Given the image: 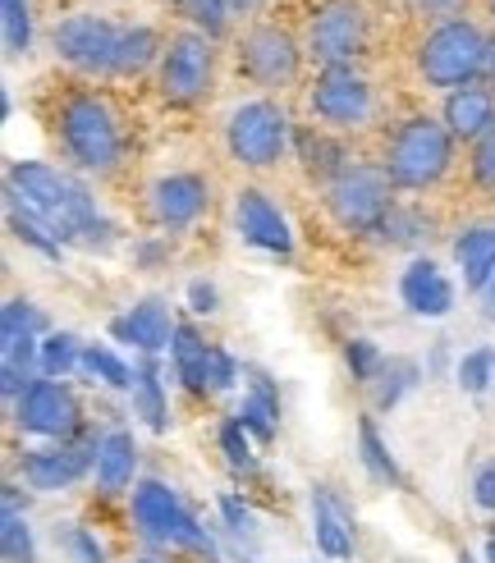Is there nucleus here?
<instances>
[{
	"label": "nucleus",
	"mask_w": 495,
	"mask_h": 563,
	"mask_svg": "<svg viewBox=\"0 0 495 563\" xmlns=\"http://www.w3.org/2000/svg\"><path fill=\"white\" fill-rule=\"evenodd\" d=\"M431 224L436 220L422 207H395L381 224V239L395 243V247H418L422 239H431Z\"/></svg>",
	"instance_id": "nucleus-33"
},
{
	"label": "nucleus",
	"mask_w": 495,
	"mask_h": 563,
	"mask_svg": "<svg viewBox=\"0 0 495 563\" xmlns=\"http://www.w3.org/2000/svg\"><path fill=\"white\" fill-rule=\"evenodd\" d=\"M243 563H253V559H243Z\"/></svg>",
	"instance_id": "nucleus-53"
},
{
	"label": "nucleus",
	"mask_w": 495,
	"mask_h": 563,
	"mask_svg": "<svg viewBox=\"0 0 495 563\" xmlns=\"http://www.w3.org/2000/svg\"><path fill=\"white\" fill-rule=\"evenodd\" d=\"M14 421L23 431L33 435H46V440H82V408L74 399V389L65 380H51V376H37L28 385L19 399H14Z\"/></svg>",
	"instance_id": "nucleus-11"
},
{
	"label": "nucleus",
	"mask_w": 495,
	"mask_h": 563,
	"mask_svg": "<svg viewBox=\"0 0 495 563\" xmlns=\"http://www.w3.org/2000/svg\"><path fill=\"white\" fill-rule=\"evenodd\" d=\"M46 321L28 298H10L6 312H0V394L19 399V394L33 385L37 376V357H42V340H46Z\"/></svg>",
	"instance_id": "nucleus-9"
},
{
	"label": "nucleus",
	"mask_w": 495,
	"mask_h": 563,
	"mask_svg": "<svg viewBox=\"0 0 495 563\" xmlns=\"http://www.w3.org/2000/svg\"><path fill=\"white\" fill-rule=\"evenodd\" d=\"M399 298H404V307L413 317H446L454 307V285L431 257H418V262H408L404 275H399Z\"/></svg>",
	"instance_id": "nucleus-19"
},
{
	"label": "nucleus",
	"mask_w": 495,
	"mask_h": 563,
	"mask_svg": "<svg viewBox=\"0 0 495 563\" xmlns=\"http://www.w3.org/2000/svg\"><path fill=\"white\" fill-rule=\"evenodd\" d=\"M473 499L482 504V509H491V514H495V463L477 467V476H473Z\"/></svg>",
	"instance_id": "nucleus-46"
},
{
	"label": "nucleus",
	"mask_w": 495,
	"mask_h": 563,
	"mask_svg": "<svg viewBox=\"0 0 495 563\" xmlns=\"http://www.w3.org/2000/svg\"><path fill=\"white\" fill-rule=\"evenodd\" d=\"M473 179H477V188L495 192V129H486L473 143Z\"/></svg>",
	"instance_id": "nucleus-41"
},
{
	"label": "nucleus",
	"mask_w": 495,
	"mask_h": 563,
	"mask_svg": "<svg viewBox=\"0 0 495 563\" xmlns=\"http://www.w3.org/2000/svg\"><path fill=\"white\" fill-rule=\"evenodd\" d=\"M440 124L454 133V143H477L486 129H495V92L491 88H477V82H473V88L450 92Z\"/></svg>",
	"instance_id": "nucleus-20"
},
{
	"label": "nucleus",
	"mask_w": 495,
	"mask_h": 563,
	"mask_svg": "<svg viewBox=\"0 0 495 563\" xmlns=\"http://www.w3.org/2000/svg\"><path fill=\"white\" fill-rule=\"evenodd\" d=\"M344 367L353 372V380L372 385L376 372L385 367V357H381V349H376L372 340H349V344H344Z\"/></svg>",
	"instance_id": "nucleus-40"
},
{
	"label": "nucleus",
	"mask_w": 495,
	"mask_h": 563,
	"mask_svg": "<svg viewBox=\"0 0 495 563\" xmlns=\"http://www.w3.org/2000/svg\"><path fill=\"white\" fill-rule=\"evenodd\" d=\"M486 563H495V531H491V541H486Z\"/></svg>",
	"instance_id": "nucleus-50"
},
{
	"label": "nucleus",
	"mask_w": 495,
	"mask_h": 563,
	"mask_svg": "<svg viewBox=\"0 0 495 563\" xmlns=\"http://www.w3.org/2000/svg\"><path fill=\"white\" fill-rule=\"evenodd\" d=\"M243 421V431L253 440H275V431H280V389H275V380L266 372H248V394L243 404L234 412Z\"/></svg>",
	"instance_id": "nucleus-21"
},
{
	"label": "nucleus",
	"mask_w": 495,
	"mask_h": 563,
	"mask_svg": "<svg viewBox=\"0 0 495 563\" xmlns=\"http://www.w3.org/2000/svg\"><path fill=\"white\" fill-rule=\"evenodd\" d=\"M404 5L413 10V14H422V19H459V10H463V0H404Z\"/></svg>",
	"instance_id": "nucleus-44"
},
{
	"label": "nucleus",
	"mask_w": 495,
	"mask_h": 563,
	"mask_svg": "<svg viewBox=\"0 0 495 563\" xmlns=\"http://www.w3.org/2000/svg\"><path fill=\"white\" fill-rule=\"evenodd\" d=\"M211 37L207 33H179L161 51V97L175 106H193L211 92Z\"/></svg>",
	"instance_id": "nucleus-12"
},
{
	"label": "nucleus",
	"mask_w": 495,
	"mask_h": 563,
	"mask_svg": "<svg viewBox=\"0 0 495 563\" xmlns=\"http://www.w3.org/2000/svg\"><path fill=\"white\" fill-rule=\"evenodd\" d=\"M454 262L463 271V285L473 294H486L495 279V224H473L454 239Z\"/></svg>",
	"instance_id": "nucleus-24"
},
{
	"label": "nucleus",
	"mask_w": 495,
	"mask_h": 563,
	"mask_svg": "<svg viewBox=\"0 0 495 563\" xmlns=\"http://www.w3.org/2000/svg\"><path fill=\"white\" fill-rule=\"evenodd\" d=\"M82 372H88L92 380H101V385H110V389H133V376H138V367H129V362L106 344L82 349Z\"/></svg>",
	"instance_id": "nucleus-32"
},
{
	"label": "nucleus",
	"mask_w": 495,
	"mask_h": 563,
	"mask_svg": "<svg viewBox=\"0 0 495 563\" xmlns=\"http://www.w3.org/2000/svg\"><path fill=\"white\" fill-rule=\"evenodd\" d=\"M97 444L101 440H61V444H46V449H23L19 476L42 495L69 490L74 482H82V476L97 467Z\"/></svg>",
	"instance_id": "nucleus-14"
},
{
	"label": "nucleus",
	"mask_w": 495,
	"mask_h": 563,
	"mask_svg": "<svg viewBox=\"0 0 495 563\" xmlns=\"http://www.w3.org/2000/svg\"><path fill=\"white\" fill-rule=\"evenodd\" d=\"M234 220H239V239H243V243L271 252V257H289V252H294L289 220H285V211L275 207L262 188H243V192H239Z\"/></svg>",
	"instance_id": "nucleus-16"
},
{
	"label": "nucleus",
	"mask_w": 495,
	"mask_h": 563,
	"mask_svg": "<svg viewBox=\"0 0 495 563\" xmlns=\"http://www.w3.org/2000/svg\"><path fill=\"white\" fill-rule=\"evenodd\" d=\"M0 23H6V51L28 55V46H33V10H28V0H0Z\"/></svg>",
	"instance_id": "nucleus-36"
},
{
	"label": "nucleus",
	"mask_w": 495,
	"mask_h": 563,
	"mask_svg": "<svg viewBox=\"0 0 495 563\" xmlns=\"http://www.w3.org/2000/svg\"><path fill=\"white\" fill-rule=\"evenodd\" d=\"M110 334H116L120 344H133L143 357H156L161 349L175 344V321H170V307L161 298H143L133 302L124 317L110 321Z\"/></svg>",
	"instance_id": "nucleus-18"
},
{
	"label": "nucleus",
	"mask_w": 495,
	"mask_h": 563,
	"mask_svg": "<svg viewBox=\"0 0 495 563\" xmlns=\"http://www.w3.org/2000/svg\"><path fill=\"white\" fill-rule=\"evenodd\" d=\"M188 302H193V312H198V317H211L220 294H216V285H207V279H193V285H188Z\"/></svg>",
	"instance_id": "nucleus-45"
},
{
	"label": "nucleus",
	"mask_w": 495,
	"mask_h": 563,
	"mask_svg": "<svg viewBox=\"0 0 495 563\" xmlns=\"http://www.w3.org/2000/svg\"><path fill=\"white\" fill-rule=\"evenodd\" d=\"M170 362H175V380L188 389V394H207L211 389V344L202 340L193 325H175V344H170Z\"/></svg>",
	"instance_id": "nucleus-26"
},
{
	"label": "nucleus",
	"mask_w": 495,
	"mask_h": 563,
	"mask_svg": "<svg viewBox=\"0 0 495 563\" xmlns=\"http://www.w3.org/2000/svg\"><path fill=\"white\" fill-rule=\"evenodd\" d=\"M211 202V188L202 175H165L152 184V220L161 224L165 234H179L188 224H198V216Z\"/></svg>",
	"instance_id": "nucleus-17"
},
{
	"label": "nucleus",
	"mask_w": 495,
	"mask_h": 563,
	"mask_svg": "<svg viewBox=\"0 0 495 563\" xmlns=\"http://www.w3.org/2000/svg\"><path fill=\"white\" fill-rule=\"evenodd\" d=\"M133 527H138V537L161 545V550H188V554H202L207 563H220L211 531L188 514V504L165 482H138L133 486Z\"/></svg>",
	"instance_id": "nucleus-6"
},
{
	"label": "nucleus",
	"mask_w": 495,
	"mask_h": 563,
	"mask_svg": "<svg viewBox=\"0 0 495 563\" xmlns=\"http://www.w3.org/2000/svg\"><path fill=\"white\" fill-rule=\"evenodd\" d=\"M486 46H491V37L473 19H463V14L446 19L422 37L418 74L431 82V88H446V92L473 88V82L486 74Z\"/></svg>",
	"instance_id": "nucleus-5"
},
{
	"label": "nucleus",
	"mask_w": 495,
	"mask_h": 563,
	"mask_svg": "<svg viewBox=\"0 0 495 563\" xmlns=\"http://www.w3.org/2000/svg\"><path fill=\"white\" fill-rule=\"evenodd\" d=\"M170 5L193 23V33H207V37H220L230 23L226 0H170Z\"/></svg>",
	"instance_id": "nucleus-35"
},
{
	"label": "nucleus",
	"mask_w": 495,
	"mask_h": 563,
	"mask_svg": "<svg viewBox=\"0 0 495 563\" xmlns=\"http://www.w3.org/2000/svg\"><path fill=\"white\" fill-rule=\"evenodd\" d=\"M74 367H82V344L74 340L69 330H51L42 340V357H37V372L51 380H65Z\"/></svg>",
	"instance_id": "nucleus-31"
},
{
	"label": "nucleus",
	"mask_w": 495,
	"mask_h": 563,
	"mask_svg": "<svg viewBox=\"0 0 495 563\" xmlns=\"http://www.w3.org/2000/svg\"><path fill=\"white\" fill-rule=\"evenodd\" d=\"M55 51L82 74L97 78H129L161 60V42L143 23H110L101 14H69L55 23Z\"/></svg>",
	"instance_id": "nucleus-2"
},
{
	"label": "nucleus",
	"mask_w": 495,
	"mask_h": 563,
	"mask_svg": "<svg viewBox=\"0 0 495 563\" xmlns=\"http://www.w3.org/2000/svg\"><path fill=\"white\" fill-rule=\"evenodd\" d=\"M418 380H422V367H418V362H408V357H391V362H385V367L376 372V380H372L376 408H381V412L399 408V399H404L408 389H418Z\"/></svg>",
	"instance_id": "nucleus-30"
},
{
	"label": "nucleus",
	"mask_w": 495,
	"mask_h": 563,
	"mask_svg": "<svg viewBox=\"0 0 495 563\" xmlns=\"http://www.w3.org/2000/svg\"><path fill=\"white\" fill-rule=\"evenodd\" d=\"M486 82H491V92H495V37L486 46Z\"/></svg>",
	"instance_id": "nucleus-49"
},
{
	"label": "nucleus",
	"mask_w": 495,
	"mask_h": 563,
	"mask_svg": "<svg viewBox=\"0 0 495 563\" xmlns=\"http://www.w3.org/2000/svg\"><path fill=\"white\" fill-rule=\"evenodd\" d=\"M0 559L6 563H37L33 527H28V518L19 509V490L14 486H6V509H0Z\"/></svg>",
	"instance_id": "nucleus-28"
},
{
	"label": "nucleus",
	"mask_w": 495,
	"mask_h": 563,
	"mask_svg": "<svg viewBox=\"0 0 495 563\" xmlns=\"http://www.w3.org/2000/svg\"><path fill=\"white\" fill-rule=\"evenodd\" d=\"M454 376H459V385H463L468 394H482V389L495 380V349L482 344V349H473V353H463L459 367H454Z\"/></svg>",
	"instance_id": "nucleus-37"
},
{
	"label": "nucleus",
	"mask_w": 495,
	"mask_h": 563,
	"mask_svg": "<svg viewBox=\"0 0 495 563\" xmlns=\"http://www.w3.org/2000/svg\"><path fill=\"white\" fill-rule=\"evenodd\" d=\"M391 192H395V184H391V175H385V165L353 161L336 184H326V207L349 234H381L385 216L395 211Z\"/></svg>",
	"instance_id": "nucleus-7"
},
{
	"label": "nucleus",
	"mask_w": 495,
	"mask_h": 563,
	"mask_svg": "<svg viewBox=\"0 0 495 563\" xmlns=\"http://www.w3.org/2000/svg\"><path fill=\"white\" fill-rule=\"evenodd\" d=\"M358 459H363V467H367L372 482H381V486H404V472H399V463H395L391 449H385V440H381V431H376L372 417L358 421Z\"/></svg>",
	"instance_id": "nucleus-29"
},
{
	"label": "nucleus",
	"mask_w": 495,
	"mask_h": 563,
	"mask_svg": "<svg viewBox=\"0 0 495 563\" xmlns=\"http://www.w3.org/2000/svg\"><path fill=\"white\" fill-rule=\"evenodd\" d=\"M220 518L230 522V531H239V537H253V527H257V518H253V509L239 499V495H220Z\"/></svg>",
	"instance_id": "nucleus-42"
},
{
	"label": "nucleus",
	"mask_w": 495,
	"mask_h": 563,
	"mask_svg": "<svg viewBox=\"0 0 495 563\" xmlns=\"http://www.w3.org/2000/svg\"><path fill=\"white\" fill-rule=\"evenodd\" d=\"M55 541H61V550H65L69 563H106V550L97 545V537H92L88 527L65 522L61 531H55Z\"/></svg>",
	"instance_id": "nucleus-39"
},
{
	"label": "nucleus",
	"mask_w": 495,
	"mask_h": 563,
	"mask_svg": "<svg viewBox=\"0 0 495 563\" xmlns=\"http://www.w3.org/2000/svg\"><path fill=\"white\" fill-rule=\"evenodd\" d=\"M10 230H14V239H19V243L37 247L42 257H61V252H65V243L51 234V224H46L42 216H33L28 207H19V202H10Z\"/></svg>",
	"instance_id": "nucleus-34"
},
{
	"label": "nucleus",
	"mask_w": 495,
	"mask_h": 563,
	"mask_svg": "<svg viewBox=\"0 0 495 563\" xmlns=\"http://www.w3.org/2000/svg\"><path fill=\"white\" fill-rule=\"evenodd\" d=\"M257 5H262V0H226V10H230V14H253Z\"/></svg>",
	"instance_id": "nucleus-48"
},
{
	"label": "nucleus",
	"mask_w": 495,
	"mask_h": 563,
	"mask_svg": "<svg viewBox=\"0 0 495 563\" xmlns=\"http://www.w3.org/2000/svg\"><path fill=\"white\" fill-rule=\"evenodd\" d=\"M372 46V19L358 0H326L308 23V55L321 69L358 65Z\"/></svg>",
	"instance_id": "nucleus-8"
},
{
	"label": "nucleus",
	"mask_w": 495,
	"mask_h": 563,
	"mask_svg": "<svg viewBox=\"0 0 495 563\" xmlns=\"http://www.w3.org/2000/svg\"><path fill=\"white\" fill-rule=\"evenodd\" d=\"M138 563H161V559H138Z\"/></svg>",
	"instance_id": "nucleus-51"
},
{
	"label": "nucleus",
	"mask_w": 495,
	"mask_h": 563,
	"mask_svg": "<svg viewBox=\"0 0 495 563\" xmlns=\"http://www.w3.org/2000/svg\"><path fill=\"white\" fill-rule=\"evenodd\" d=\"M10 202L28 207L33 216H42L51 224V234L61 243H78V247H110L116 239V224H110L92 192L82 188L78 179L61 175L55 165H42V161H14L10 165Z\"/></svg>",
	"instance_id": "nucleus-1"
},
{
	"label": "nucleus",
	"mask_w": 495,
	"mask_h": 563,
	"mask_svg": "<svg viewBox=\"0 0 495 563\" xmlns=\"http://www.w3.org/2000/svg\"><path fill=\"white\" fill-rule=\"evenodd\" d=\"M450 161H454V133L431 115H413L391 133L381 165H385V175H391L395 188L427 192L446 179Z\"/></svg>",
	"instance_id": "nucleus-4"
},
{
	"label": "nucleus",
	"mask_w": 495,
	"mask_h": 563,
	"mask_svg": "<svg viewBox=\"0 0 495 563\" xmlns=\"http://www.w3.org/2000/svg\"><path fill=\"white\" fill-rule=\"evenodd\" d=\"M133 412L143 417L152 431L170 427V404H165V385H161V362H156V357L138 362V376H133Z\"/></svg>",
	"instance_id": "nucleus-27"
},
{
	"label": "nucleus",
	"mask_w": 495,
	"mask_h": 563,
	"mask_svg": "<svg viewBox=\"0 0 495 563\" xmlns=\"http://www.w3.org/2000/svg\"><path fill=\"white\" fill-rule=\"evenodd\" d=\"M308 106H312V115L330 129H358V124L372 120L376 97H372V82L353 65H344V69H321L317 74Z\"/></svg>",
	"instance_id": "nucleus-13"
},
{
	"label": "nucleus",
	"mask_w": 495,
	"mask_h": 563,
	"mask_svg": "<svg viewBox=\"0 0 495 563\" xmlns=\"http://www.w3.org/2000/svg\"><path fill=\"white\" fill-rule=\"evenodd\" d=\"M226 143H230V156L239 165L266 170V165H275L280 152L294 143V129H289V115L275 101H243L226 124Z\"/></svg>",
	"instance_id": "nucleus-10"
},
{
	"label": "nucleus",
	"mask_w": 495,
	"mask_h": 563,
	"mask_svg": "<svg viewBox=\"0 0 495 563\" xmlns=\"http://www.w3.org/2000/svg\"><path fill=\"white\" fill-rule=\"evenodd\" d=\"M294 152L302 161V170H308L317 184H336L353 165L349 152L330 133H321V129H294Z\"/></svg>",
	"instance_id": "nucleus-25"
},
{
	"label": "nucleus",
	"mask_w": 495,
	"mask_h": 563,
	"mask_svg": "<svg viewBox=\"0 0 495 563\" xmlns=\"http://www.w3.org/2000/svg\"><path fill=\"white\" fill-rule=\"evenodd\" d=\"M133 472H138V444H133V435H129V431L101 435V444H97V467H92L97 490H101L106 499H110V495H124V490L133 486Z\"/></svg>",
	"instance_id": "nucleus-22"
},
{
	"label": "nucleus",
	"mask_w": 495,
	"mask_h": 563,
	"mask_svg": "<svg viewBox=\"0 0 495 563\" xmlns=\"http://www.w3.org/2000/svg\"><path fill=\"white\" fill-rule=\"evenodd\" d=\"M298 60H302L298 42L275 23L253 27V33H243V42H239V69L253 78L257 88H285V82H294Z\"/></svg>",
	"instance_id": "nucleus-15"
},
{
	"label": "nucleus",
	"mask_w": 495,
	"mask_h": 563,
	"mask_svg": "<svg viewBox=\"0 0 495 563\" xmlns=\"http://www.w3.org/2000/svg\"><path fill=\"white\" fill-rule=\"evenodd\" d=\"M312 537H317V550L326 559H349L353 554V518L344 514V504L326 486L312 490Z\"/></svg>",
	"instance_id": "nucleus-23"
},
{
	"label": "nucleus",
	"mask_w": 495,
	"mask_h": 563,
	"mask_svg": "<svg viewBox=\"0 0 495 563\" xmlns=\"http://www.w3.org/2000/svg\"><path fill=\"white\" fill-rule=\"evenodd\" d=\"M55 137H61L65 156L74 165H82V170L110 175L124 161L120 115L97 92H69L61 106H55Z\"/></svg>",
	"instance_id": "nucleus-3"
},
{
	"label": "nucleus",
	"mask_w": 495,
	"mask_h": 563,
	"mask_svg": "<svg viewBox=\"0 0 495 563\" xmlns=\"http://www.w3.org/2000/svg\"><path fill=\"white\" fill-rule=\"evenodd\" d=\"M207 372H211V389H230L234 380H239V362L220 349V344H211V362H207Z\"/></svg>",
	"instance_id": "nucleus-43"
},
{
	"label": "nucleus",
	"mask_w": 495,
	"mask_h": 563,
	"mask_svg": "<svg viewBox=\"0 0 495 563\" xmlns=\"http://www.w3.org/2000/svg\"><path fill=\"white\" fill-rule=\"evenodd\" d=\"M220 454H226V463H230L234 472H253V467H257V459H253V435L243 431L239 417H230L226 427H220Z\"/></svg>",
	"instance_id": "nucleus-38"
},
{
	"label": "nucleus",
	"mask_w": 495,
	"mask_h": 563,
	"mask_svg": "<svg viewBox=\"0 0 495 563\" xmlns=\"http://www.w3.org/2000/svg\"><path fill=\"white\" fill-rule=\"evenodd\" d=\"M491 10H495V0H491Z\"/></svg>",
	"instance_id": "nucleus-54"
},
{
	"label": "nucleus",
	"mask_w": 495,
	"mask_h": 563,
	"mask_svg": "<svg viewBox=\"0 0 495 563\" xmlns=\"http://www.w3.org/2000/svg\"><path fill=\"white\" fill-rule=\"evenodd\" d=\"M133 257H138V266H161V262H170V243H165V239H147V243L133 247Z\"/></svg>",
	"instance_id": "nucleus-47"
},
{
	"label": "nucleus",
	"mask_w": 495,
	"mask_h": 563,
	"mask_svg": "<svg viewBox=\"0 0 495 563\" xmlns=\"http://www.w3.org/2000/svg\"><path fill=\"white\" fill-rule=\"evenodd\" d=\"M459 563H468V554H463V559H459Z\"/></svg>",
	"instance_id": "nucleus-52"
}]
</instances>
